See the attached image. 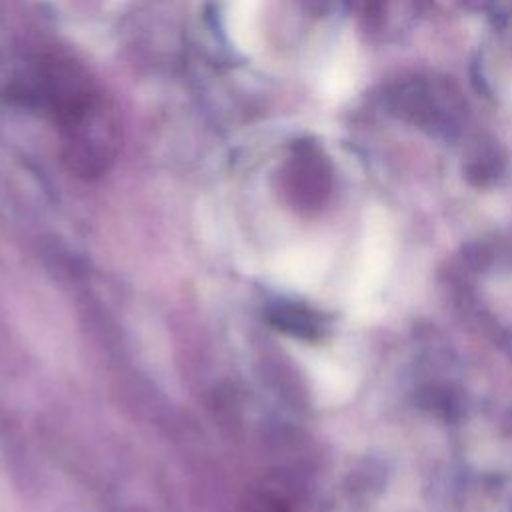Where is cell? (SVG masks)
Wrapping results in <instances>:
<instances>
[{"label": "cell", "instance_id": "cell-1", "mask_svg": "<svg viewBox=\"0 0 512 512\" xmlns=\"http://www.w3.org/2000/svg\"><path fill=\"white\" fill-rule=\"evenodd\" d=\"M20 96L48 110L62 132V156L82 176H100L116 154L114 116L88 74L72 60L46 58L24 80Z\"/></svg>", "mask_w": 512, "mask_h": 512}, {"label": "cell", "instance_id": "cell-2", "mask_svg": "<svg viewBox=\"0 0 512 512\" xmlns=\"http://www.w3.org/2000/svg\"><path fill=\"white\" fill-rule=\"evenodd\" d=\"M238 512H316V508L296 478L274 472L246 488Z\"/></svg>", "mask_w": 512, "mask_h": 512}, {"label": "cell", "instance_id": "cell-3", "mask_svg": "<svg viewBox=\"0 0 512 512\" xmlns=\"http://www.w3.org/2000/svg\"><path fill=\"white\" fill-rule=\"evenodd\" d=\"M268 322L286 334L314 340L320 334V322L318 318L296 304H278L268 312Z\"/></svg>", "mask_w": 512, "mask_h": 512}]
</instances>
